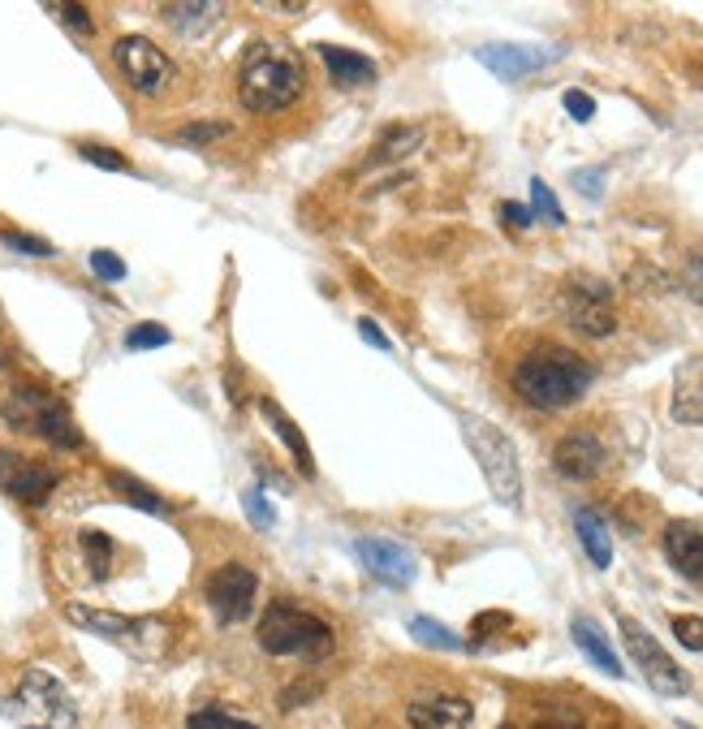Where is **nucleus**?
Returning a JSON list of instances; mask_svg holds the SVG:
<instances>
[{
    "instance_id": "nucleus-7",
    "label": "nucleus",
    "mask_w": 703,
    "mask_h": 729,
    "mask_svg": "<svg viewBox=\"0 0 703 729\" xmlns=\"http://www.w3.org/2000/svg\"><path fill=\"white\" fill-rule=\"evenodd\" d=\"M65 618L78 625V630H91L108 643H117L121 652L139 656V661H155L169 652L173 643V625L160 622V618H126V613H112V609H91V605H65Z\"/></svg>"
},
{
    "instance_id": "nucleus-14",
    "label": "nucleus",
    "mask_w": 703,
    "mask_h": 729,
    "mask_svg": "<svg viewBox=\"0 0 703 729\" xmlns=\"http://www.w3.org/2000/svg\"><path fill=\"white\" fill-rule=\"evenodd\" d=\"M475 56L501 83H518V78H531L536 69L553 65L556 48H549V44H484V48H475Z\"/></svg>"
},
{
    "instance_id": "nucleus-30",
    "label": "nucleus",
    "mask_w": 703,
    "mask_h": 729,
    "mask_svg": "<svg viewBox=\"0 0 703 729\" xmlns=\"http://www.w3.org/2000/svg\"><path fill=\"white\" fill-rule=\"evenodd\" d=\"M173 341V333L164 328V324H134L130 333H126V350H160V346H169Z\"/></svg>"
},
{
    "instance_id": "nucleus-4",
    "label": "nucleus",
    "mask_w": 703,
    "mask_h": 729,
    "mask_svg": "<svg viewBox=\"0 0 703 729\" xmlns=\"http://www.w3.org/2000/svg\"><path fill=\"white\" fill-rule=\"evenodd\" d=\"M255 639L268 656H306V661H320L333 652V625L324 618H315L311 609H299L290 600H272L263 609V618L255 625Z\"/></svg>"
},
{
    "instance_id": "nucleus-22",
    "label": "nucleus",
    "mask_w": 703,
    "mask_h": 729,
    "mask_svg": "<svg viewBox=\"0 0 703 729\" xmlns=\"http://www.w3.org/2000/svg\"><path fill=\"white\" fill-rule=\"evenodd\" d=\"M259 411L268 415V423H272V432L285 440V449L294 454V463H299V470H302V479H315V458H311V445H306V436H302V427L294 423V418L285 415L272 398H263L259 402Z\"/></svg>"
},
{
    "instance_id": "nucleus-13",
    "label": "nucleus",
    "mask_w": 703,
    "mask_h": 729,
    "mask_svg": "<svg viewBox=\"0 0 703 729\" xmlns=\"http://www.w3.org/2000/svg\"><path fill=\"white\" fill-rule=\"evenodd\" d=\"M0 488L9 497H18L22 505H35L40 510L52 497V488H56V470L35 463V458H22L13 449H0Z\"/></svg>"
},
{
    "instance_id": "nucleus-33",
    "label": "nucleus",
    "mask_w": 703,
    "mask_h": 729,
    "mask_svg": "<svg viewBox=\"0 0 703 729\" xmlns=\"http://www.w3.org/2000/svg\"><path fill=\"white\" fill-rule=\"evenodd\" d=\"M229 134V121H191V126H182L177 130V143H216V139H225Z\"/></svg>"
},
{
    "instance_id": "nucleus-43",
    "label": "nucleus",
    "mask_w": 703,
    "mask_h": 729,
    "mask_svg": "<svg viewBox=\"0 0 703 729\" xmlns=\"http://www.w3.org/2000/svg\"><path fill=\"white\" fill-rule=\"evenodd\" d=\"M311 695H315V686H302V690H299V686H290V690L281 695V712H290L294 704H306Z\"/></svg>"
},
{
    "instance_id": "nucleus-27",
    "label": "nucleus",
    "mask_w": 703,
    "mask_h": 729,
    "mask_svg": "<svg viewBox=\"0 0 703 729\" xmlns=\"http://www.w3.org/2000/svg\"><path fill=\"white\" fill-rule=\"evenodd\" d=\"M410 634H414L419 643H428V648H441V652H462V648H466L450 625L432 622V618H414V622H410Z\"/></svg>"
},
{
    "instance_id": "nucleus-35",
    "label": "nucleus",
    "mask_w": 703,
    "mask_h": 729,
    "mask_svg": "<svg viewBox=\"0 0 703 729\" xmlns=\"http://www.w3.org/2000/svg\"><path fill=\"white\" fill-rule=\"evenodd\" d=\"M87 263H91V272H96L100 281H108V285L126 281V260H121L117 251H91V255H87Z\"/></svg>"
},
{
    "instance_id": "nucleus-2",
    "label": "nucleus",
    "mask_w": 703,
    "mask_h": 729,
    "mask_svg": "<svg viewBox=\"0 0 703 729\" xmlns=\"http://www.w3.org/2000/svg\"><path fill=\"white\" fill-rule=\"evenodd\" d=\"M306 74H302V56L281 44V40H263L247 48L242 69H238V100L247 112H281L302 96Z\"/></svg>"
},
{
    "instance_id": "nucleus-29",
    "label": "nucleus",
    "mask_w": 703,
    "mask_h": 729,
    "mask_svg": "<svg viewBox=\"0 0 703 729\" xmlns=\"http://www.w3.org/2000/svg\"><path fill=\"white\" fill-rule=\"evenodd\" d=\"M186 729H259L255 721H242V717H234L229 708H199V712H191L186 717Z\"/></svg>"
},
{
    "instance_id": "nucleus-15",
    "label": "nucleus",
    "mask_w": 703,
    "mask_h": 729,
    "mask_svg": "<svg viewBox=\"0 0 703 729\" xmlns=\"http://www.w3.org/2000/svg\"><path fill=\"white\" fill-rule=\"evenodd\" d=\"M604 463H608V449H604V440L592 427L565 432L553 449V467L561 470L565 479H596L604 470Z\"/></svg>"
},
{
    "instance_id": "nucleus-42",
    "label": "nucleus",
    "mask_w": 703,
    "mask_h": 729,
    "mask_svg": "<svg viewBox=\"0 0 703 729\" xmlns=\"http://www.w3.org/2000/svg\"><path fill=\"white\" fill-rule=\"evenodd\" d=\"M358 333H363V341H371L376 350H385V355L393 350V341L380 333V324H376V319H367V315H363V319H358Z\"/></svg>"
},
{
    "instance_id": "nucleus-26",
    "label": "nucleus",
    "mask_w": 703,
    "mask_h": 729,
    "mask_svg": "<svg viewBox=\"0 0 703 729\" xmlns=\"http://www.w3.org/2000/svg\"><path fill=\"white\" fill-rule=\"evenodd\" d=\"M78 548H83V557H87V574L104 583L108 570H112V540L104 535V531H78Z\"/></svg>"
},
{
    "instance_id": "nucleus-18",
    "label": "nucleus",
    "mask_w": 703,
    "mask_h": 729,
    "mask_svg": "<svg viewBox=\"0 0 703 729\" xmlns=\"http://www.w3.org/2000/svg\"><path fill=\"white\" fill-rule=\"evenodd\" d=\"M669 415L682 427H703V355L686 359L673 376V402Z\"/></svg>"
},
{
    "instance_id": "nucleus-9",
    "label": "nucleus",
    "mask_w": 703,
    "mask_h": 729,
    "mask_svg": "<svg viewBox=\"0 0 703 729\" xmlns=\"http://www.w3.org/2000/svg\"><path fill=\"white\" fill-rule=\"evenodd\" d=\"M621 639H626V652L635 656V665L643 670V677H648V686H652L656 695L678 699V695L691 690V674H686V670H682V665L656 643L652 630H643L635 618H621Z\"/></svg>"
},
{
    "instance_id": "nucleus-24",
    "label": "nucleus",
    "mask_w": 703,
    "mask_h": 729,
    "mask_svg": "<svg viewBox=\"0 0 703 729\" xmlns=\"http://www.w3.org/2000/svg\"><path fill=\"white\" fill-rule=\"evenodd\" d=\"M108 488H112L121 501H130L134 510H143V514H155V519L173 510V505H169L160 492H151L143 479H134V475H126V470H108Z\"/></svg>"
},
{
    "instance_id": "nucleus-20",
    "label": "nucleus",
    "mask_w": 703,
    "mask_h": 729,
    "mask_svg": "<svg viewBox=\"0 0 703 729\" xmlns=\"http://www.w3.org/2000/svg\"><path fill=\"white\" fill-rule=\"evenodd\" d=\"M570 634H574V643H578V652L608 677H621V656L613 652V643L604 639V630L592 618H574L570 622Z\"/></svg>"
},
{
    "instance_id": "nucleus-19",
    "label": "nucleus",
    "mask_w": 703,
    "mask_h": 729,
    "mask_svg": "<svg viewBox=\"0 0 703 729\" xmlns=\"http://www.w3.org/2000/svg\"><path fill=\"white\" fill-rule=\"evenodd\" d=\"M315 53L324 56V69L333 74L337 87H367V83H376V61L371 56L354 53V48H337V44H320Z\"/></svg>"
},
{
    "instance_id": "nucleus-6",
    "label": "nucleus",
    "mask_w": 703,
    "mask_h": 729,
    "mask_svg": "<svg viewBox=\"0 0 703 729\" xmlns=\"http://www.w3.org/2000/svg\"><path fill=\"white\" fill-rule=\"evenodd\" d=\"M462 436H466L471 458L479 463L484 479H488V492L501 501L505 510H518L522 505V467H518L513 440L505 436L493 418H479V415H462Z\"/></svg>"
},
{
    "instance_id": "nucleus-25",
    "label": "nucleus",
    "mask_w": 703,
    "mask_h": 729,
    "mask_svg": "<svg viewBox=\"0 0 703 729\" xmlns=\"http://www.w3.org/2000/svg\"><path fill=\"white\" fill-rule=\"evenodd\" d=\"M423 143V130L419 126H389L385 130V139L376 143V152H371V160L376 164H389V160H405L414 148Z\"/></svg>"
},
{
    "instance_id": "nucleus-8",
    "label": "nucleus",
    "mask_w": 703,
    "mask_h": 729,
    "mask_svg": "<svg viewBox=\"0 0 703 729\" xmlns=\"http://www.w3.org/2000/svg\"><path fill=\"white\" fill-rule=\"evenodd\" d=\"M556 307L565 315V324L583 337H613L617 328V307H613V290L604 285L601 276H587V272H574L565 276L561 294H556Z\"/></svg>"
},
{
    "instance_id": "nucleus-11",
    "label": "nucleus",
    "mask_w": 703,
    "mask_h": 729,
    "mask_svg": "<svg viewBox=\"0 0 703 729\" xmlns=\"http://www.w3.org/2000/svg\"><path fill=\"white\" fill-rule=\"evenodd\" d=\"M255 591H259V578H255L251 566H242V562H229V566H220V570L207 574V587H203V596H207V609L216 613V622H247L255 609Z\"/></svg>"
},
{
    "instance_id": "nucleus-45",
    "label": "nucleus",
    "mask_w": 703,
    "mask_h": 729,
    "mask_svg": "<svg viewBox=\"0 0 703 729\" xmlns=\"http://www.w3.org/2000/svg\"><path fill=\"white\" fill-rule=\"evenodd\" d=\"M259 475H268V479H272L277 488H290V479H281V475H277V470H272V467H259Z\"/></svg>"
},
{
    "instance_id": "nucleus-23",
    "label": "nucleus",
    "mask_w": 703,
    "mask_h": 729,
    "mask_svg": "<svg viewBox=\"0 0 703 729\" xmlns=\"http://www.w3.org/2000/svg\"><path fill=\"white\" fill-rule=\"evenodd\" d=\"M574 531H578V540H583L592 566H596V570H608V566H613V540H608V526H604L601 514H596V510H574Z\"/></svg>"
},
{
    "instance_id": "nucleus-17",
    "label": "nucleus",
    "mask_w": 703,
    "mask_h": 729,
    "mask_svg": "<svg viewBox=\"0 0 703 729\" xmlns=\"http://www.w3.org/2000/svg\"><path fill=\"white\" fill-rule=\"evenodd\" d=\"M660 548L669 557V566L691 578V583H703V526L691 519H673L660 535Z\"/></svg>"
},
{
    "instance_id": "nucleus-1",
    "label": "nucleus",
    "mask_w": 703,
    "mask_h": 729,
    "mask_svg": "<svg viewBox=\"0 0 703 729\" xmlns=\"http://www.w3.org/2000/svg\"><path fill=\"white\" fill-rule=\"evenodd\" d=\"M509 384L531 411H570L596 384V367L565 346H540L513 363Z\"/></svg>"
},
{
    "instance_id": "nucleus-44",
    "label": "nucleus",
    "mask_w": 703,
    "mask_h": 729,
    "mask_svg": "<svg viewBox=\"0 0 703 729\" xmlns=\"http://www.w3.org/2000/svg\"><path fill=\"white\" fill-rule=\"evenodd\" d=\"M544 729H583V726H578V717H553Z\"/></svg>"
},
{
    "instance_id": "nucleus-16",
    "label": "nucleus",
    "mask_w": 703,
    "mask_h": 729,
    "mask_svg": "<svg viewBox=\"0 0 703 729\" xmlns=\"http://www.w3.org/2000/svg\"><path fill=\"white\" fill-rule=\"evenodd\" d=\"M405 721L410 729H471L475 708L462 695H419L405 704Z\"/></svg>"
},
{
    "instance_id": "nucleus-41",
    "label": "nucleus",
    "mask_w": 703,
    "mask_h": 729,
    "mask_svg": "<svg viewBox=\"0 0 703 729\" xmlns=\"http://www.w3.org/2000/svg\"><path fill=\"white\" fill-rule=\"evenodd\" d=\"M497 216H501V225H509V229H531V220H536V211L522 208V204H501Z\"/></svg>"
},
{
    "instance_id": "nucleus-38",
    "label": "nucleus",
    "mask_w": 703,
    "mask_h": 729,
    "mask_svg": "<svg viewBox=\"0 0 703 729\" xmlns=\"http://www.w3.org/2000/svg\"><path fill=\"white\" fill-rule=\"evenodd\" d=\"M570 182H574L587 199H601L604 195V168H574V173H570Z\"/></svg>"
},
{
    "instance_id": "nucleus-31",
    "label": "nucleus",
    "mask_w": 703,
    "mask_h": 729,
    "mask_svg": "<svg viewBox=\"0 0 703 729\" xmlns=\"http://www.w3.org/2000/svg\"><path fill=\"white\" fill-rule=\"evenodd\" d=\"M0 242H4L9 251H22V255H40V260H52V255H56V247H52L48 238H35V233H18V229H0Z\"/></svg>"
},
{
    "instance_id": "nucleus-37",
    "label": "nucleus",
    "mask_w": 703,
    "mask_h": 729,
    "mask_svg": "<svg viewBox=\"0 0 703 729\" xmlns=\"http://www.w3.org/2000/svg\"><path fill=\"white\" fill-rule=\"evenodd\" d=\"M673 634L686 652H703V618H686V613L673 618Z\"/></svg>"
},
{
    "instance_id": "nucleus-28",
    "label": "nucleus",
    "mask_w": 703,
    "mask_h": 729,
    "mask_svg": "<svg viewBox=\"0 0 703 729\" xmlns=\"http://www.w3.org/2000/svg\"><path fill=\"white\" fill-rule=\"evenodd\" d=\"M242 510H247V519H251L255 531H272L277 526V505H272V497L263 492V483H255L242 492Z\"/></svg>"
},
{
    "instance_id": "nucleus-10",
    "label": "nucleus",
    "mask_w": 703,
    "mask_h": 729,
    "mask_svg": "<svg viewBox=\"0 0 703 729\" xmlns=\"http://www.w3.org/2000/svg\"><path fill=\"white\" fill-rule=\"evenodd\" d=\"M112 61L139 96H164L173 83V61L160 53L148 35H121L112 44Z\"/></svg>"
},
{
    "instance_id": "nucleus-21",
    "label": "nucleus",
    "mask_w": 703,
    "mask_h": 729,
    "mask_svg": "<svg viewBox=\"0 0 703 729\" xmlns=\"http://www.w3.org/2000/svg\"><path fill=\"white\" fill-rule=\"evenodd\" d=\"M220 13H225V4H216V0H195V4H160V18H164L177 35H186V40H195V35H203V31H212Z\"/></svg>"
},
{
    "instance_id": "nucleus-5",
    "label": "nucleus",
    "mask_w": 703,
    "mask_h": 729,
    "mask_svg": "<svg viewBox=\"0 0 703 729\" xmlns=\"http://www.w3.org/2000/svg\"><path fill=\"white\" fill-rule=\"evenodd\" d=\"M0 418L22 432V436H40L56 449H83V432L69 415V406L61 398L44 393L40 384H18L4 402H0Z\"/></svg>"
},
{
    "instance_id": "nucleus-3",
    "label": "nucleus",
    "mask_w": 703,
    "mask_h": 729,
    "mask_svg": "<svg viewBox=\"0 0 703 729\" xmlns=\"http://www.w3.org/2000/svg\"><path fill=\"white\" fill-rule=\"evenodd\" d=\"M4 721L13 729H74L78 726V704L65 690V682L48 670H22L13 682L9 699L0 704Z\"/></svg>"
},
{
    "instance_id": "nucleus-40",
    "label": "nucleus",
    "mask_w": 703,
    "mask_h": 729,
    "mask_svg": "<svg viewBox=\"0 0 703 729\" xmlns=\"http://www.w3.org/2000/svg\"><path fill=\"white\" fill-rule=\"evenodd\" d=\"M682 285H686V294L703 307V255H691V260H686V268H682Z\"/></svg>"
},
{
    "instance_id": "nucleus-12",
    "label": "nucleus",
    "mask_w": 703,
    "mask_h": 729,
    "mask_svg": "<svg viewBox=\"0 0 703 729\" xmlns=\"http://www.w3.org/2000/svg\"><path fill=\"white\" fill-rule=\"evenodd\" d=\"M354 553L367 566V574L376 583H385V587H410L414 574H419L414 553L405 548L402 540H389V535H358L354 540Z\"/></svg>"
},
{
    "instance_id": "nucleus-32",
    "label": "nucleus",
    "mask_w": 703,
    "mask_h": 729,
    "mask_svg": "<svg viewBox=\"0 0 703 729\" xmlns=\"http://www.w3.org/2000/svg\"><path fill=\"white\" fill-rule=\"evenodd\" d=\"M531 208L540 220H549V225H565V211L556 204V195L549 191V182H540V177H531Z\"/></svg>"
},
{
    "instance_id": "nucleus-39",
    "label": "nucleus",
    "mask_w": 703,
    "mask_h": 729,
    "mask_svg": "<svg viewBox=\"0 0 703 729\" xmlns=\"http://www.w3.org/2000/svg\"><path fill=\"white\" fill-rule=\"evenodd\" d=\"M561 105H565V112H570L574 121H592V117H596V100H592L587 91H565Z\"/></svg>"
},
{
    "instance_id": "nucleus-34",
    "label": "nucleus",
    "mask_w": 703,
    "mask_h": 729,
    "mask_svg": "<svg viewBox=\"0 0 703 729\" xmlns=\"http://www.w3.org/2000/svg\"><path fill=\"white\" fill-rule=\"evenodd\" d=\"M78 156L91 160L96 168H112V173H130V160L112 148H100V143H78Z\"/></svg>"
},
{
    "instance_id": "nucleus-36",
    "label": "nucleus",
    "mask_w": 703,
    "mask_h": 729,
    "mask_svg": "<svg viewBox=\"0 0 703 729\" xmlns=\"http://www.w3.org/2000/svg\"><path fill=\"white\" fill-rule=\"evenodd\" d=\"M52 18H61L69 31H78V35H91L96 31V22H91V9H83V4H48Z\"/></svg>"
}]
</instances>
